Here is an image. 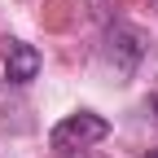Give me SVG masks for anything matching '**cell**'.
I'll return each instance as SVG.
<instances>
[{
  "mask_svg": "<svg viewBox=\"0 0 158 158\" xmlns=\"http://www.w3.org/2000/svg\"><path fill=\"white\" fill-rule=\"evenodd\" d=\"M40 75V53L22 40H9L5 44V79L9 84H31Z\"/></svg>",
  "mask_w": 158,
  "mask_h": 158,
  "instance_id": "cell-3",
  "label": "cell"
},
{
  "mask_svg": "<svg viewBox=\"0 0 158 158\" xmlns=\"http://www.w3.org/2000/svg\"><path fill=\"white\" fill-rule=\"evenodd\" d=\"M154 114H158V97H154Z\"/></svg>",
  "mask_w": 158,
  "mask_h": 158,
  "instance_id": "cell-5",
  "label": "cell"
},
{
  "mask_svg": "<svg viewBox=\"0 0 158 158\" xmlns=\"http://www.w3.org/2000/svg\"><path fill=\"white\" fill-rule=\"evenodd\" d=\"M141 53H145V44H141V35H136L132 27H110V35H106V57L114 62V70H132L136 62H141Z\"/></svg>",
  "mask_w": 158,
  "mask_h": 158,
  "instance_id": "cell-2",
  "label": "cell"
},
{
  "mask_svg": "<svg viewBox=\"0 0 158 158\" xmlns=\"http://www.w3.org/2000/svg\"><path fill=\"white\" fill-rule=\"evenodd\" d=\"M149 158H158V149H149Z\"/></svg>",
  "mask_w": 158,
  "mask_h": 158,
  "instance_id": "cell-6",
  "label": "cell"
},
{
  "mask_svg": "<svg viewBox=\"0 0 158 158\" xmlns=\"http://www.w3.org/2000/svg\"><path fill=\"white\" fill-rule=\"evenodd\" d=\"M110 136V123L101 114H88V110H79V114H66L62 123L53 127V149L57 154H66V149H88L92 141H106Z\"/></svg>",
  "mask_w": 158,
  "mask_h": 158,
  "instance_id": "cell-1",
  "label": "cell"
},
{
  "mask_svg": "<svg viewBox=\"0 0 158 158\" xmlns=\"http://www.w3.org/2000/svg\"><path fill=\"white\" fill-rule=\"evenodd\" d=\"M62 158H88V154H84V149H66Z\"/></svg>",
  "mask_w": 158,
  "mask_h": 158,
  "instance_id": "cell-4",
  "label": "cell"
}]
</instances>
